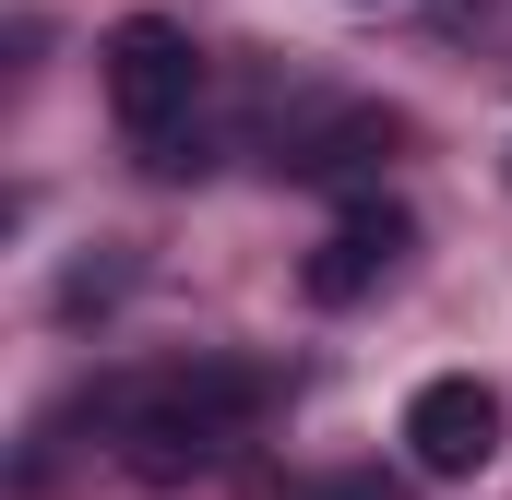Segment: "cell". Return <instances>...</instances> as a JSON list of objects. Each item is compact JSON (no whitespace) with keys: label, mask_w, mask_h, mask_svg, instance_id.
<instances>
[{"label":"cell","mask_w":512,"mask_h":500,"mask_svg":"<svg viewBox=\"0 0 512 500\" xmlns=\"http://www.w3.org/2000/svg\"><path fill=\"white\" fill-rule=\"evenodd\" d=\"M274 393H286V381L262 370V358H179V370H120L96 393V429L120 441L131 477L167 489V477H203Z\"/></svg>","instance_id":"6da1fadb"},{"label":"cell","mask_w":512,"mask_h":500,"mask_svg":"<svg viewBox=\"0 0 512 500\" xmlns=\"http://www.w3.org/2000/svg\"><path fill=\"white\" fill-rule=\"evenodd\" d=\"M191 96H203V48H191V24L131 12L120 36H108V108H120V131L155 143V131L191 120Z\"/></svg>","instance_id":"7a4b0ae2"},{"label":"cell","mask_w":512,"mask_h":500,"mask_svg":"<svg viewBox=\"0 0 512 500\" xmlns=\"http://www.w3.org/2000/svg\"><path fill=\"white\" fill-rule=\"evenodd\" d=\"M405 453H417V477H489V453H501V393L477 370H441L405 393Z\"/></svg>","instance_id":"3957f363"},{"label":"cell","mask_w":512,"mask_h":500,"mask_svg":"<svg viewBox=\"0 0 512 500\" xmlns=\"http://www.w3.org/2000/svg\"><path fill=\"white\" fill-rule=\"evenodd\" d=\"M405 155V120L382 96H322L298 131H274V167L286 179H358V167H393Z\"/></svg>","instance_id":"277c9868"},{"label":"cell","mask_w":512,"mask_h":500,"mask_svg":"<svg viewBox=\"0 0 512 500\" xmlns=\"http://www.w3.org/2000/svg\"><path fill=\"white\" fill-rule=\"evenodd\" d=\"M405 250H417V215H405V203H358V215H334V239L310 250V298H322V310H358Z\"/></svg>","instance_id":"5b68a950"},{"label":"cell","mask_w":512,"mask_h":500,"mask_svg":"<svg viewBox=\"0 0 512 500\" xmlns=\"http://www.w3.org/2000/svg\"><path fill=\"white\" fill-rule=\"evenodd\" d=\"M310 500H405V489H393V477H322Z\"/></svg>","instance_id":"8992f818"}]
</instances>
